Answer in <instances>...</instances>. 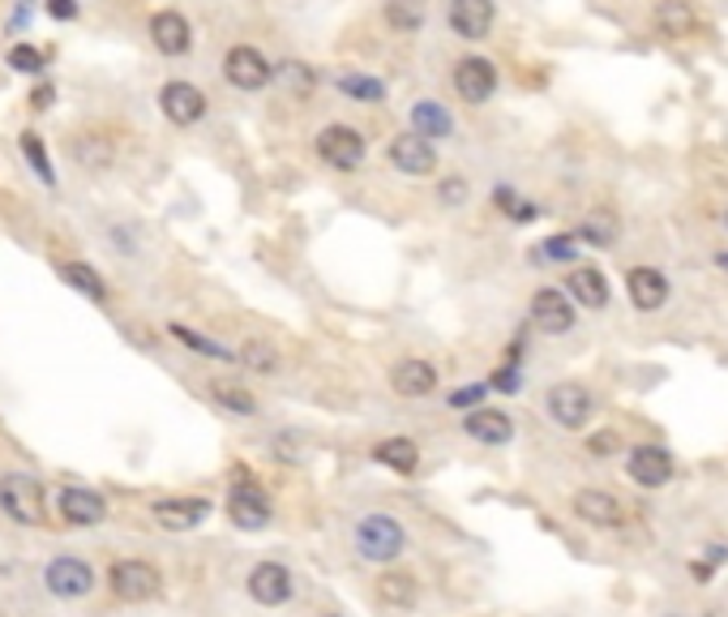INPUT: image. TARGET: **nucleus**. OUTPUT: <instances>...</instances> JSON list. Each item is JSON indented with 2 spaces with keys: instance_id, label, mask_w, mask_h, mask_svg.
<instances>
[{
  "instance_id": "nucleus-1",
  "label": "nucleus",
  "mask_w": 728,
  "mask_h": 617,
  "mask_svg": "<svg viewBox=\"0 0 728 617\" xmlns=\"http://www.w3.org/2000/svg\"><path fill=\"white\" fill-rule=\"evenodd\" d=\"M0 511L22 527H44L48 507H44V485L31 472H9L0 476Z\"/></svg>"
},
{
  "instance_id": "nucleus-2",
  "label": "nucleus",
  "mask_w": 728,
  "mask_h": 617,
  "mask_svg": "<svg viewBox=\"0 0 728 617\" xmlns=\"http://www.w3.org/2000/svg\"><path fill=\"white\" fill-rule=\"evenodd\" d=\"M403 545H407V536H403L398 519H390V514H365L356 527V549L369 562H394L403 554Z\"/></svg>"
},
{
  "instance_id": "nucleus-3",
  "label": "nucleus",
  "mask_w": 728,
  "mask_h": 617,
  "mask_svg": "<svg viewBox=\"0 0 728 617\" xmlns=\"http://www.w3.org/2000/svg\"><path fill=\"white\" fill-rule=\"evenodd\" d=\"M365 154H369V142L351 125H326L317 133V159L326 167H335V172H356L365 163Z\"/></svg>"
},
{
  "instance_id": "nucleus-4",
  "label": "nucleus",
  "mask_w": 728,
  "mask_h": 617,
  "mask_svg": "<svg viewBox=\"0 0 728 617\" xmlns=\"http://www.w3.org/2000/svg\"><path fill=\"white\" fill-rule=\"evenodd\" d=\"M107 583H112V592H116L120 601H129V605H142V601H150V596H159V587H163V574H159V570H154L150 562H142V558H125V562L112 566Z\"/></svg>"
},
{
  "instance_id": "nucleus-5",
  "label": "nucleus",
  "mask_w": 728,
  "mask_h": 617,
  "mask_svg": "<svg viewBox=\"0 0 728 617\" xmlns=\"http://www.w3.org/2000/svg\"><path fill=\"white\" fill-rule=\"evenodd\" d=\"M223 78H228L236 91H249V95H253V91H262V86L275 82V65L257 48L236 44V48H228V56H223Z\"/></svg>"
},
{
  "instance_id": "nucleus-6",
  "label": "nucleus",
  "mask_w": 728,
  "mask_h": 617,
  "mask_svg": "<svg viewBox=\"0 0 728 617\" xmlns=\"http://www.w3.org/2000/svg\"><path fill=\"white\" fill-rule=\"evenodd\" d=\"M454 95L472 107H481L497 95V65L488 56H463L454 65Z\"/></svg>"
},
{
  "instance_id": "nucleus-7",
  "label": "nucleus",
  "mask_w": 728,
  "mask_h": 617,
  "mask_svg": "<svg viewBox=\"0 0 728 617\" xmlns=\"http://www.w3.org/2000/svg\"><path fill=\"white\" fill-rule=\"evenodd\" d=\"M544 411H548L562 429H582V424L591 420V411H596V399H591V391L579 386V382H557V386L544 395Z\"/></svg>"
},
{
  "instance_id": "nucleus-8",
  "label": "nucleus",
  "mask_w": 728,
  "mask_h": 617,
  "mask_svg": "<svg viewBox=\"0 0 728 617\" xmlns=\"http://www.w3.org/2000/svg\"><path fill=\"white\" fill-rule=\"evenodd\" d=\"M390 167H394L398 176H434L437 147L429 138H420L416 129H407V133H398V138L390 142Z\"/></svg>"
},
{
  "instance_id": "nucleus-9",
  "label": "nucleus",
  "mask_w": 728,
  "mask_h": 617,
  "mask_svg": "<svg viewBox=\"0 0 728 617\" xmlns=\"http://www.w3.org/2000/svg\"><path fill=\"white\" fill-rule=\"evenodd\" d=\"M450 31L467 44H481L488 39L493 22H497V0H450V13H446Z\"/></svg>"
},
{
  "instance_id": "nucleus-10",
  "label": "nucleus",
  "mask_w": 728,
  "mask_h": 617,
  "mask_svg": "<svg viewBox=\"0 0 728 617\" xmlns=\"http://www.w3.org/2000/svg\"><path fill=\"white\" fill-rule=\"evenodd\" d=\"M44 583H48L51 596L78 601V596H86L95 587V570H91V562H82V558H51L48 570H44Z\"/></svg>"
},
{
  "instance_id": "nucleus-11",
  "label": "nucleus",
  "mask_w": 728,
  "mask_h": 617,
  "mask_svg": "<svg viewBox=\"0 0 728 617\" xmlns=\"http://www.w3.org/2000/svg\"><path fill=\"white\" fill-rule=\"evenodd\" d=\"M291 592H296V583H291V570L279 562H257L249 570V596L257 601V605H266V609H279V605H288Z\"/></svg>"
},
{
  "instance_id": "nucleus-12",
  "label": "nucleus",
  "mask_w": 728,
  "mask_h": 617,
  "mask_svg": "<svg viewBox=\"0 0 728 617\" xmlns=\"http://www.w3.org/2000/svg\"><path fill=\"white\" fill-rule=\"evenodd\" d=\"M532 326L544 330V335H566L575 326V301H570V292L540 288L532 296Z\"/></svg>"
},
{
  "instance_id": "nucleus-13",
  "label": "nucleus",
  "mask_w": 728,
  "mask_h": 617,
  "mask_svg": "<svg viewBox=\"0 0 728 617\" xmlns=\"http://www.w3.org/2000/svg\"><path fill=\"white\" fill-rule=\"evenodd\" d=\"M228 514H232V523L244 527V532H262L266 523H270V498L244 476L232 485V498H228Z\"/></svg>"
},
{
  "instance_id": "nucleus-14",
  "label": "nucleus",
  "mask_w": 728,
  "mask_h": 617,
  "mask_svg": "<svg viewBox=\"0 0 728 617\" xmlns=\"http://www.w3.org/2000/svg\"><path fill=\"white\" fill-rule=\"evenodd\" d=\"M159 112H163L172 125L189 129V125H197V120L206 116V95L197 91L194 82H167V86L159 91Z\"/></svg>"
},
{
  "instance_id": "nucleus-15",
  "label": "nucleus",
  "mask_w": 728,
  "mask_h": 617,
  "mask_svg": "<svg viewBox=\"0 0 728 617\" xmlns=\"http://www.w3.org/2000/svg\"><path fill=\"white\" fill-rule=\"evenodd\" d=\"M150 44L163 51V56H185V51L194 48V26H189V18L176 13V9H159V13L150 18Z\"/></svg>"
},
{
  "instance_id": "nucleus-16",
  "label": "nucleus",
  "mask_w": 728,
  "mask_h": 617,
  "mask_svg": "<svg viewBox=\"0 0 728 617\" xmlns=\"http://www.w3.org/2000/svg\"><path fill=\"white\" fill-rule=\"evenodd\" d=\"M626 472H631L634 485L643 489H660L673 480V455L665 446H634L626 455Z\"/></svg>"
},
{
  "instance_id": "nucleus-17",
  "label": "nucleus",
  "mask_w": 728,
  "mask_h": 617,
  "mask_svg": "<svg viewBox=\"0 0 728 617\" xmlns=\"http://www.w3.org/2000/svg\"><path fill=\"white\" fill-rule=\"evenodd\" d=\"M626 292H631V305L638 313H656V308L669 305V279L656 266H634L626 275Z\"/></svg>"
},
{
  "instance_id": "nucleus-18",
  "label": "nucleus",
  "mask_w": 728,
  "mask_h": 617,
  "mask_svg": "<svg viewBox=\"0 0 728 617\" xmlns=\"http://www.w3.org/2000/svg\"><path fill=\"white\" fill-rule=\"evenodd\" d=\"M390 391L394 395H403V399H425V395H434L437 391V369L429 360H398L394 369H390Z\"/></svg>"
},
{
  "instance_id": "nucleus-19",
  "label": "nucleus",
  "mask_w": 728,
  "mask_h": 617,
  "mask_svg": "<svg viewBox=\"0 0 728 617\" xmlns=\"http://www.w3.org/2000/svg\"><path fill=\"white\" fill-rule=\"evenodd\" d=\"M463 429H467V438L481 442V446H506V442L515 438V420H510L501 408H485V404L467 411Z\"/></svg>"
},
{
  "instance_id": "nucleus-20",
  "label": "nucleus",
  "mask_w": 728,
  "mask_h": 617,
  "mask_svg": "<svg viewBox=\"0 0 728 617\" xmlns=\"http://www.w3.org/2000/svg\"><path fill=\"white\" fill-rule=\"evenodd\" d=\"M60 519L73 523V527H95V523L107 519V502L99 498L95 489L69 485V489H60Z\"/></svg>"
},
{
  "instance_id": "nucleus-21",
  "label": "nucleus",
  "mask_w": 728,
  "mask_h": 617,
  "mask_svg": "<svg viewBox=\"0 0 728 617\" xmlns=\"http://www.w3.org/2000/svg\"><path fill=\"white\" fill-rule=\"evenodd\" d=\"M154 519H159V527H167V532H189L197 527L206 514H210V502L206 498H163V502H154Z\"/></svg>"
},
{
  "instance_id": "nucleus-22",
  "label": "nucleus",
  "mask_w": 728,
  "mask_h": 617,
  "mask_svg": "<svg viewBox=\"0 0 728 617\" xmlns=\"http://www.w3.org/2000/svg\"><path fill=\"white\" fill-rule=\"evenodd\" d=\"M566 292H570V301L582 308L609 305V279H604L600 266H575V270L566 275Z\"/></svg>"
},
{
  "instance_id": "nucleus-23",
  "label": "nucleus",
  "mask_w": 728,
  "mask_h": 617,
  "mask_svg": "<svg viewBox=\"0 0 728 617\" xmlns=\"http://www.w3.org/2000/svg\"><path fill=\"white\" fill-rule=\"evenodd\" d=\"M407 120H412V129H416L420 138H429V142H441V138L454 133V116L446 112V103H437V100H416L412 112H407Z\"/></svg>"
},
{
  "instance_id": "nucleus-24",
  "label": "nucleus",
  "mask_w": 728,
  "mask_h": 617,
  "mask_svg": "<svg viewBox=\"0 0 728 617\" xmlns=\"http://www.w3.org/2000/svg\"><path fill=\"white\" fill-rule=\"evenodd\" d=\"M575 514H579L582 523H591V527H617V523H622L617 498H613V493H600V489L575 493Z\"/></svg>"
},
{
  "instance_id": "nucleus-25",
  "label": "nucleus",
  "mask_w": 728,
  "mask_h": 617,
  "mask_svg": "<svg viewBox=\"0 0 728 617\" xmlns=\"http://www.w3.org/2000/svg\"><path fill=\"white\" fill-rule=\"evenodd\" d=\"M656 31L669 35V39H685L698 31V13L690 0H660L656 4Z\"/></svg>"
},
{
  "instance_id": "nucleus-26",
  "label": "nucleus",
  "mask_w": 728,
  "mask_h": 617,
  "mask_svg": "<svg viewBox=\"0 0 728 617\" xmlns=\"http://www.w3.org/2000/svg\"><path fill=\"white\" fill-rule=\"evenodd\" d=\"M382 18H386V26L394 35H416L425 26V18H429V0H386Z\"/></svg>"
},
{
  "instance_id": "nucleus-27",
  "label": "nucleus",
  "mask_w": 728,
  "mask_h": 617,
  "mask_svg": "<svg viewBox=\"0 0 728 617\" xmlns=\"http://www.w3.org/2000/svg\"><path fill=\"white\" fill-rule=\"evenodd\" d=\"M335 86H339L351 103H382L386 100V82L373 78V73H360V69H343V73H335Z\"/></svg>"
},
{
  "instance_id": "nucleus-28",
  "label": "nucleus",
  "mask_w": 728,
  "mask_h": 617,
  "mask_svg": "<svg viewBox=\"0 0 728 617\" xmlns=\"http://www.w3.org/2000/svg\"><path fill=\"white\" fill-rule=\"evenodd\" d=\"M56 275H60L69 288H78L82 296H91L95 305H103V301H107V283L99 279L95 266H86V261H60V266H56Z\"/></svg>"
},
{
  "instance_id": "nucleus-29",
  "label": "nucleus",
  "mask_w": 728,
  "mask_h": 617,
  "mask_svg": "<svg viewBox=\"0 0 728 617\" xmlns=\"http://www.w3.org/2000/svg\"><path fill=\"white\" fill-rule=\"evenodd\" d=\"M617 228H622V223H617V214H613V210H591V214L579 223V232H575V236H579V245L609 249V245L617 241Z\"/></svg>"
},
{
  "instance_id": "nucleus-30",
  "label": "nucleus",
  "mask_w": 728,
  "mask_h": 617,
  "mask_svg": "<svg viewBox=\"0 0 728 617\" xmlns=\"http://www.w3.org/2000/svg\"><path fill=\"white\" fill-rule=\"evenodd\" d=\"M373 459L390 467V472H416V463H420V451H416V442L412 438H386V442H378L373 446Z\"/></svg>"
},
{
  "instance_id": "nucleus-31",
  "label": "nucleus",
  "mask_w": 728,
  "mask_h": 617,
  "mask_svg": "<svg viewBox=\"0 0 728 617\" xmlns=\"http://www.w3.org/2000/svg\"><path fill=\"white\" fill-rule=\"evenodd\" d=\"M73 159H78L86 172H103V167H112L116 147H112L103 133H82V138L73 142Z\"/></svg>"
},
{
  "instance_id": "nucleus-32",
  "label": "nucleus",
  "mask_w": 728,
  "mask_h": 617,
  "mask_svg": "<svg viewBox=\"0 0 728 617\" xmlns=\"http://www.w3.org/2000/svg\"><path fill=\"white\" fill-rule=\"evenodd\" d=\"M210 399L223 411H232V416H257V399H253L244 386H236V382H215V386H210Z\"/></svg>"
},
{
  "instance_id": "nucleus-33",
  "label": "nucleus",
  "mask_w": 728,
  "mask_h": 617,
  "mask_svg": "<svg viewBox=\"0 0 728 617\" xmlns=\"http://www.w3.org/2000/svg\"><path fill=\"white\" fill-rule=\"evenodd\" d=\"M378 596H382L386 605H394V609H407V605H416L420 587H416V579H412V574H382Z\"/></svg>"
},
{
  "instance_id": "nucleus-34",
  "label": "nucleus",
  "mask_w": 728,
  "mask_h": 617,
  "mask_svg": "<svg viewBox=\"0 0 728 617\" xmlns=\"http://www.w3.org/2000/svg\"><path fill=\"white\" fill-rule=\"evenodd\" d=\"M172 330V339H181L189 352H197V357H210V360H236V352H228V348H219L215 339H206V335H197V330H189V326H181V322H172L167 326Z\"/></svg>"
},
{
  "instance_id": "nucleus-35",
  "label": "nucleus",
  "mask_w": 728,
  "mask_h": 617,
  "mask_svg": "<svg viewBox=\"0 0 728 617\" xmlns=\"http://www.w3.org/2000/svg\"><path fill=\"white\" fill-rule=\"evenodd\" d=\"M493 202H497V210H501L506 219H515V223H532V219H540V206L528 202V198H519V194L506 189V185L493 194Z\"/></svg>"
},
{
  "instance_id": "nucleus-36",
  "label": "nucleus",
  "mask_w": 728,
  "mask_h": 617,
  "mask_svg": "<svg viewBox=\"0 0 728 617\" xmlns=\"http://www.w3.org/2000/svg\"><path fill=\"white\" fill-rule=\"evenodd\" d=\"M275 78H279L284 86H291L296 95H309V91L317 86V73H313L304 60H284V65H275Z\"/></svg>"
},
{
  "instance_id": "nucleus-37",
  "label": "nucleus",
  "mask_w": 728,
  "mask_h": 617,
  "mask_svg": "<svg viewBox=\"0 0 728 617\" xmlns=\"http://www.w3.org/2000/svg\"><path fill=\"white\" fill-rule=\"evenodd\" d=\"M236 360H244V369H253V373H275L279 369V357H275V348L266 344V339H249Z\"/></svg>"
},
{
  "instance_id": "nucleus-38",
  "label": "nucleus",
  "mask_w": 728,
  "mask_h": 617,
  "mask_svg": "<svg viewBox=\"0 0 728 617\" xmlns=\"http://www.w3.org/2000/svg\"><path fill=\"white\" fill-rule=\"evenodd\" d=\"M22 154L31 159V167H35V176L44 181V185H56V172H51V163H48V151H44V142H39V133H22Z\"/></svg>"
},
{
  "instance_id": "nucleus-39",
  "label": "nucleus",
  "mask_w": 728,
  "mask_h": 617,
  "mask_svg": "<svg viewBox=\"0 0 728 617\" xmlns=\"http://www.w3.org/2000/svg\"><path fill=\"white\" fill-rule=\"evenodd\" d=\"M467 198H472V185H467L459 172H450V176H441V181H437V202L441 206L459 210V206H467Z\"/></svg>"
},
{
  "instance_id": "nucleus-40",
  "label": "nucleus",
  "mask_w": 728,
  "mask_h": 617,
  "mask_svg": "<svg viewBox=\"0 0 728 617\" xmlns=\"http://www.w3.org/2000/svg\"><path fill=\"white\" fill-rule=\"evenodd\" d=\"M540 257H548V261H575L579 257V236H548L544 245H540Z\"/></svg>"
},
{
  "instance_id": "nucleus-41",
  "label": "nucleus",
  "mask_w": 728,
  "mask_h": 617,
  "mask_svg": "<svg viewBox=\"0 0 728 617\" xmlns=\"http://www.w3.org/2000/svg\"><path fill=\"white\" fill-rule=\"evenodd\" d=\"M9 69H18V73H39V69H44V51L31 48V44H13V48H9Z\"/></svg>"
},
{
  "instance_id": "nucleus-42",
  "label": "nucleus",
  "mask_w": 728,
  "mask_h": 617,
  "mask_svg": "<svg viewBox=\"0 0 728 617\" xmlns=\"http://www.w3.org/2000/svg\"><path fill=\"white\" fill-rule=\"evenodd\" d=\"M488 391H493V386H488V382H476V386H463V391H454V395H450V408H481V404H485V395Z\"/></svg>"
},
{
  "instance_id": "nucleus-43",
  "label": "nucleus",
  "mask_w": 728,
  "mask_h": 617,
  "mask_svg": "<svg viewBox=\"0 0 728 617\" xmlns=\"http://www.w3.org/2000/svg\"><path fill=\"white\" fill-rule=\"evenodd\" d=\"M275 455H279V459H288V463H300L304 459L300 438H296V433H279V438H275Z\"/></svg>"
},
{
  "instance_id": "nucleus-44",
  "label": "nucleus",
  "mask_w": 728,
  "mask_h": 617,
  "mask_svg": "<svg viewBox=\"0 0 728 617\" xmlns=\"http://www.w3.org/2000/svg\"><path fill=\"white\" fill-rule=\"evenodd\" d=\"M488 386H493V391H506V395H515V391L523 386V373H519V369H497Z\"/></svg>"
},
{
  "instance_id": "nucleus-45",
  "label": "nucleus",
  "mask_w": 728,
  "mask_h": 617,
  "mask_svg": "<svg viewBox=\"0 0 728 617\" xmlns=\"http://www.w3.org/2000/svg\"><path fill=\"white\" fill-rule=\"evenodd\" d=\"M587 451H591V455H613V451H622V438H617V433H591V438H587Z\"/></svg>"
},
{
  "instance_id": "nucleus-46",
  "label": "nucleus",
  "mask_w": 728,
  "mask_h": 617,
  "mask_svg": "<svg viewBox=\"0 0 728 617\" xmlns=\"http://www.w3.org/2000/svg\"><path fill=\"white\" fill-rule=\"evenodd\" d=\"M720 562H728V545H707V558L694 566V570H698V579H712V570Z\"/></svg>"
},
{
  "instance_id": "nucleus-47",
  "label": "nucleus",
  "mask_w": 728,
  "mask_h": 617,
  "mask_svg": "<svg viewBox=\"0 0 728 617\" xmlns=\"http://www.w3.org/2000/svg\"><path fill=\"white\" fill-rule=\"evenodd\" d=\"M48 18H56V22H73V18H78V0H48Z\"/></svg>"
},
{
  "instance_id": "nucleus-48",
  "label": "nucleus",
  "mask_w": 728,
  "mask_h": 617,
  "mask_svg": "<svg viewBox=\"0 0 728 617\" xmlns=\"http://www.w3.org/2000/svg\"><path fill=\"white\" fill-rule=\"evenodd\" d=\"M51 100H56V91H51V86H39V91H35V95H31V103H35V107H39V112H44V107H48Z\"/></svg>"
},
{
  "instance_id": "nucleus-49",
  "label": "nucleus",
  "mask_w": 728,
  "mask_h": 617,
  "mask_svg": "<svg viewBox=\"0 0 728 617\" xmlns=\"http://www.w3.org/2000/svg\"><path fill=\"white\" fill-rule=\"evenodd\" d=\"M716 266H720V270H728V254H725V249L716 254Z\"/></svg>"
},
{
  "instance_id": "nucleus-50",
  "label": "nucleus",
  "mask_w": 728,
  "mask_h": 617,
  "mask_svg": "<svg viewBox=\"0 0 728 617\" xmlns=\"http://www.w3.org/2000/svg\"><path fill=\"white\" fill-rule=\"evenodd\" d=\"M725 228H728V210H725Z\"/></svg>"
},
{
  "instance_id": "nucleus-51",
  "label": "nucleus",
  "mask_w": 728,
  "mask_h": 617,
  "mask_svg": "<svg viewBox=\"0 0 728 617\" xmlns=\"http://www.w3.org/2000/svg\"><path fill=\"white\" fill-rule=\"evenodd\" d=\"M673 617H678V614H673Z\"/></svg>"
}]
</instances>
